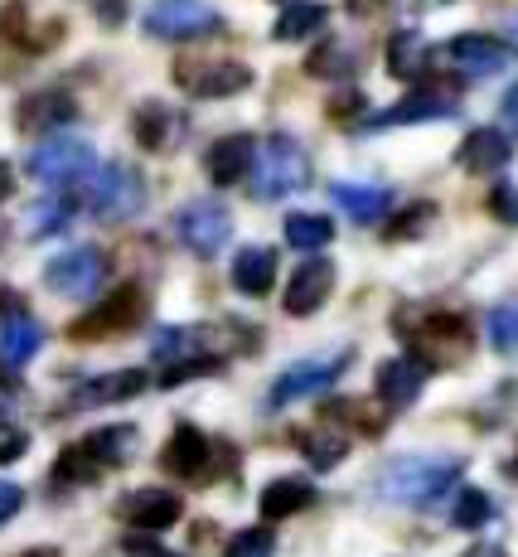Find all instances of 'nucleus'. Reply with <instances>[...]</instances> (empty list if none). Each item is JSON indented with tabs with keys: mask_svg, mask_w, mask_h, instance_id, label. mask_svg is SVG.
Masks as SVG:
<instances>
[{
	"mask_svg": "<svg viewBox=\"0 0 518 557\" xmlns=\"http://www.w3.org/2000/svg\"><path fill=\"white\" fill-rule=\"evenodd\" d=\"M102 475V466H97V460L88 456V446H69V451L59 456V466H53V480H59V485H92V480Z\"/></svg>",
	"mask_w": 518,
	"mask_h": 557,
	"instance_id": "obj_33",
	"label": "nucleus"
},
{
	"mask_svg": "<svg viewBox=\"0 0 518 557\" xmlns=\"http://www.w3.org/2000/svg\"><path fill=\"white\" fill-rule=\"evenodd\" d=\"M20 557H59L53 548H29V553H20Z\"/></svg>",
	"mask_w": 518,
	"mask_h": 557,
	"instance_id": "obj_47",
	"label": "nucleus"
},
{
	"mask_svg": "<svg viewBox=\"0 0 518 557\" xmlns=\"http://www.w3.org/2000/svg\"><path fill=\"white\" fill-rule=\"evenodd\" d=\"M45 349V325H39L35 315H25V310H10L5 325H0V363H10V369H20V363H29Z\"/></svg>",
	"mask_w": 518,
	"mask_h": 557,
	"instance_id": "obj_20",
	"label": "nucleus"
},
{
	"mask_svg": "<svg viewBox=\"0 0 518 557\" xmlns=\"http://www.w3.org/2000/svg\"><path fill=\"white\" fill-rule=\"evenodd\" d=\"M83 203H88L97 219H107V223L136 219V213L146 209V180H141V170L126 165V160H112V165H102L88 180V189H83Z\"/></svg>",
	"mask_w": 518,
	"mask_h": 557,
	"instance_id": "obj_3",
	"label": "nucleus"
},
{
	"mask_svg": "<svg viewBox=\"0 0 518 557\" xmlns=\"http://www.w3.org/2000/svg\"><path fill=\"white\" fill-rule=\"evenodd\" d=\"M296 446H300V456L310 460L316 470H334L344 456H349V436L340 432V426H310V432H300L296 436Z\"/></svg>",
	"mask_w": 518,
	"mask_h": 557,
	"instance_id": "obj_27",
	"label": "nucleus"
},
{
	"mask_svg": "<svg viewBox=\"0 0 518 557\" xmlns=\"http://www.w3.org/2000/svg\"><path fill=\"white\" fill-rule=\"evenodd\" d=\"M509 475H518V456H514V460H509Z\"/></svg>",
	"mask_w": 518,
	"mask_h": 557,
	"instance_id": "obj_49",
	"label": "nucleus"
},
{
	"mask_svg": "<svg viewBox=\"0 0 518 557\" xmlns=\"http://www.w3.org/2000/svg\"><path fill=\"white\" fill-rule=\"evenodd\" d=\"M330 195L354 223H378L387 209H393V195H387L383 185H334Z\"/></svg>",
	"mask_w": 518,
	"mask_h": 557,
	"instance_id": "obj_26",
	"label": "nucleus"
},
{
	"mask_svg": "<svg viewBox=\"0 0 518 557\" xmlns=\"http://www.w3.org/2000/svg\"><path fill=\"white\" fill-rule=\"evenodd\" d=\"M102 276H107V252L88 248V243H83V248L59 252L45 267V286L53 296H69V301H88L97 286H102Z\"/></svg>",
	"mask_w": 518,
	"mask_h": 557,
	"instance_id": "obj_7",
	"label": "nucleus"
},
{
	"mask_svg": "<svg viewBox=\"0 0 518 557\" xmlns=\"http://www.w3.org/2000/svg\"><path fill=\"white\" fill-rule=\"evenodd\" d=\"M276 282V252L272 248H243L233 257V286L243 296H267Z\"/></svg>",
	"mask_w": 518,
	"mask_h": 557,
	"instance_id": "obj_23",
	"label": "nucleus"
},
{
	"mask_svg": "<svg viewBox=\"0 0 518 557\" xmlns=\"http://www.w3.org/2000/svg\"><path fill=\"white\" fill-rule=\"evenodd\" d=\"M460 557H509V553H504L499 543H474V548H470V553H460Z\"/></svg>",
	"mask_w": 518,
	"mask_h": 557,
	"instance_id": "obj_44",
	"label": "nucleus"
},
{
	"mask_svg": "<svg viewBox=\"0 0 518 557\" xmlns=\"http://www.w3.org/2000/svg\"><path fill=\"white\" fill-rule=\"evenodd\" d=\"M470 355V325L451 310L422 315V325L412 330V359H422L427 369H451Z\"/></svg>",
	"mask_w": 518,
	"mask_h": 557,
	"instance_id": "obj_5",
	"label": "nucleus"
},
{
	"mask_svg": "<svg viewBox=\"0 0 518 557\" xmlns=\"http://www.w3.org/2000/svg\"><path fill=\"white\" fill-rule=\"evenodd\" d=\"M5 195H10V165L0 160V199H5Z\"/></svg>",
	"mask_w": 518,
	"mask_h": 557,
	"instance_id": "obj_46",
	"label": "nucleus"
},
{
	"mask_svg": "<svg viewBox=\"0 0 518 557\" xmlns=\"http://www.w3.org/2000/svg\"><path fill=\"white\" fill-rule=\"evenodd\" d=\"M223 557H272V533L267 529H243L229 548H223Z\"/></svg>",
	"mask_w": 518,
	"mask_h": 557,
	"instance_id": "obj_37",
	"label": "nucleus"
},
{
	"mask_svg": "<svg viewBox=\"0 0 518 557\" xmlns=\"http://www.w3.org/2000/svg\"><path fill=\"white\" fill-rule=\"evenodd\" d=\"M29 451V432L25 426H10V422H0V466H10V460H20Z\"/></svg>",
	"mask_w": 518,
	"mask_h": 557,
	"instance_id": "obj_38",
	"label": "nucleus"
},
{
	"mask_svg": "<svg viewBox=\"0 0 518 557\" xmlns=\"http://www.w3.org/2000/svg\"><path fill=\"white\" fill-rule=\"evenodd\" d=\"M132 136H136V146H146V151H170L180 136V112L165 102H141L132 116Z\"/></svg>",
	"mask_w": 518,
	"mask_h": 557,
	"instance_id": "obj_22",
	"label": "nucleus"
},
{
	"mask_svg": "<svg viewBox=\"0 0 518 557\" xmlns=\"http://www.w3.org/2000/svg\"><path fill=\"white\" fill-rule=\"evenodd\" d=\"M223 25V15L203 0H156L146 10V35L156 39H199V35H213Z\"/></svg>",
	"mask_w": 518,
	"mask_h": 557,
	"instance_id": "obj_10",
	"label": "nucleus"
},
{
	"mask_svg": "<svg viewBox=\"0 0 518 557\" xmlns=\"http://www.w3.org/2000/svg\"><path fill=\"white\" fill-rule=\"evenodd\" d=\"M330 20V10L320 5V0H291V5L282 10V15H276V25H272V35L276 39H306V35H316L320 25H325Z\"/></svg>",
	"mask_w": 518,
	"mask_h": 557,
	"instance_id": "obj_29",
	"label": "nucleus"
},
{
	"mask_svg": "<svg viewBox=\"0 0 518 557\" xmlns=\"http://www.w3.org/2000/svg\"><path fill=\"white\" fill-rule=\"evenodd\" d=\"M349 5V15H359V20H369V15H383L393 0H344Z\"/></svg>",
	"mask_w": 518,
	"mask_h": 557,
	"instance_id": "obj_42",
	"label": "nucleus"
},
{
	"mask_svg": "<svg viewBox=\"0 0 518 557\" xmlns=\"http://www.w3.org/2000/svg\"><path fill=\"white\" fill-rule=\"evenodd\" d=\"M490 345L499 355H518V301H499L490 310Z\"/></svg>",
	"mask_w": 518,
	"mask_h": 557,
	"instance_id": "obj_35",
	"label": "nucleus"
},
{
	"mask_svg": "<svg viewBox=\"0 0 518 557\" xmlns=\"http://www.w3.org/2000/svg\"><path fill=\"white\" fill-rule=\"evenodd\" d=\"M422 383H427V363L412 355L378 363V398H383V407H412L422 398Z\"/></svg>",
	"mask_w": 518,
	"mask_h": 557,
	"instance_id": "obj_18",
	"label": "nucleus"
},
{
	"mask_svg": "<svg viewBox=\"0 0 518 557\" xmlns=\"http://www.w3.org/2000/svg\"><path fill=\"white\" fill-rule=\"evenodd\" d=\"M354 107H363V98H354V92H349V98H334V116H349Z\"/></svg>",
	"mask_w": 518,
	"mask_h": 557,
	"instance_id": "obj_45",
	"label": "nucleus"
},
{
	"mask_svg": "<svg viewBox=\"0 0 518 557\" xmlns=\"http://www.w3.org/2000/svg\"><path fill=\"white\" fill-rule=\"evenodd\" d=\"M490 519H494L490 495H484V490H460L456 509H451V523H456V529H484Z\"/></svg>",
	"mask_w": 518,
	"mask_h": 557,
	"instance_id": "obj_34",
	"label": "nucleus"
},
{
	"mask_svg": "<svg viewBox=\"0 0 518 557\" xmlns=\"http://www.w3.org/2000/svg\"><path fill=\"white\" fill-rule=\"evenodd\" d=\"M126 553H136V557H180V553L160 548V543H150V539H126Z\"/></svg>",
	"mask_w": 518,
	"mask_h": 557,
	"instance_id": "obj_41",
	"label": "nucleus"
},
{
	"mask_svg": "<svg viewBox=\"0 0 518 557\" xmlns=\"http://www.w3.org/2000/svg\"><path fill=\"white\" fill-rule=\"evenodd\" d=\"M92 165H97V151L88 141H73V136H45L25 160L29 175H35L39 185H53V189L88 180Z\"/></svg>",
	"mask_w": 518,
	"mask_h": 557,
	"instance_id": "obj_4",
	"label": "nucleus"
},
{
	"mask_svg": "<svg viewBox=\"0 0 518 557\" xmlns=\"http://www.w3.org/2000/svg\"><path fill=\"white\" fill-rule=\"evenodd\" d=\"M330 238H334V223L320 219V213H291L286 219V243L296 252H320L330 248Z\"/></svg>",
	"mask_w": 518,
	"mask_h": 557,
	"instance_id": "obj_31",
	"label": "nucleus"
},
{
	"mask_svg": "<svg viewBox=\"0 0 518 557\" xmlns=\"http://www.w3.org/2000/svg\"><path fill=\"white\" fill-rule=\"evenodd\" d=\"M180 88L194 98H233V92L252 88V69L233 59H213V63H175Z\"/></svg>",
	"mask_w": 518,
	"mask_h": 557,
	"instance_id": "obj_11",
	"label": "nucleus"
},
{
	"mask_svg": "<svg viewBox=\"0 0 518 557\" xmlns=\"http://www.w3.org/2000/svg\"><path fill=\"white\" fill-rule=\"evenodd\" d=\"M69 219H73V203L63 199V195L29 203V209H25V238H45V233L69 228Z\"/></svg>",
	"mask_w": 518,
	"mask_h": 557,
	"instance_id": "obj_32",
	"label": "nucleus"
},
{
	"mask_svg": "<svg viewBox=\"0 0 518 557\" xmlns=\"http://www.w3.org/2000/svg\"><path fill=\"white\" fill-rule=\"evenodd\" d=\"M504 122H509V132H518V83L509 88V98H504Z\"/></svg>",
	"mask_w": 518,
	"mask_h": 557,
	"instance_id": "obj_43",
	"label": "nucleus"
},
{
	"mask_svg": "<svg viewBox=\"0 0 518 557\" xmlns=\"http://www.w3.org/2000/svg\"><path fill=\"white\" fill-rule=\"evenodd\" d=\"M116 513H122L136 533H165L170 523H180L185 499L170 495V490H136V495H126L122 505H116Z\"/></svg>",
	"mask_w": 518,
	"mask_h": 557,
	"instance_id": "obj_16",
	"label": "nucleus"
},
{
	"mask_svg": "<svg viewBox=\"0 0 518 557\" xmlns=\"http://www.w3.org/2000/svg\"><path fill=\"white\" fill-rule=\"evenodd\" d=\"M78 116V107L73 98H63V92H35L25 107H20V126L25 132H45V126H63Z\"/></svg>",
	"mask_w": 518,
	"mask_h": 557,
	"instance_id": "obj_28",
	"label": "nucleus"
},
{
	"mask_svg": "<svg viewBox=\"0 0 518 557\" xmlns=\"http://www.w3.org/2000/svg\"><path fill=\"white\" fill-rule=\"evenodd\" d=\"M509 156H514L509 136L494 132V126H480V132H470V136H466V146L456 151L460 170H470V175H494V170L509 165Z\"/></svg>",
	"mask_w": 518,
	"mask_h": 557,
	"instance_id": "obj_21",
	"label": "nucleus"
},
{
	"mask_svg": "<svg viewBox=\"0 0 518 557\" xmlns=\"http://www.w3.org/2000/svg\"><path fill=\"white\" fill-rule=\"evenodd\" d=\"M490 209H494V219H504V223H518V185H499L490 195Z\"/></svg>",
	"mask_w": 518,
	"mask_h": 557,
	"instance_id": "obj_39",
	"label": "nucleus"
},
{
	"mask_svg": "<svg viewBox=\"0 0 518 557\" xmlns=\"http://www.w3.org/2000/svg\"><path fill=\"white\" fill-rule=\"evenodd\" d=\"M460 470H466L460 456H397V460H387L383 475H378V495L393 499V505L431 509L441 495H451Z\"/></svg>",
	"mask_w": 518,
	"mask_h": 557,
	"instance_id": "obj_1",
	"label": "nucleus"
},
{
	"mask_svg": "<svg viewBox=\"0 0 518 557\" xmlns=\"http://www.w3.org/2000/svg\"><path fill=\"white\" fill-rule=\"evenodd\" d=\"M160 466L180 480H209L213 475V442L199 432V426L180 422L175 436L165 442V451H160Z\"/></svg>",
	"mask_w": 518,
	"mask_h": 557,
	"instance_id": "obj_13",
	"label": "nucleus"
},
{
	"mask_svg": "<svg viewBox=\"0 0 518 557\" xmlns=\"http://www.w3.org/2000/svg\"><path fill=\"white\" fill-rule=\"evenodd\" d=\"M136 442H141V432H136V426H122V422H116V426H97V432L83 436L88 456H92L102 470L126 466V460H132V451H136Z\"/></svg>",
	"mask_w": 518,
	"mask_h": 557,
	"instance_id": "obj_24",
	"label": "nucleus"
},
{
	"mask_svg": "<svg viewBox=\"0 0 518 557\" xmlns=\"http://www.w3.org/2000/svg\"><path fill=\"white\" fill-rule=\"evenodd\" d=\"M349 363H354L349 349H340V355H325V359H300V363H291L282 379L272 383L267 403H272V407H291V403H300V398H316V393H325L330 383L340 379L344 369H349Z\"/></svg>",
	"mask_w": 518,
	"mask_h": 557,
	"instance_id": "obj_9",
	"label": "nucleus"
},
{
	"mask_svg": "<svg viewBox=\"0 0 518 557\" xmlns=\"http://www.w3.org/2000/svg\"><path fill=\"white\" fill-rule=\"evenodd\" d=\"M460 107H456V92L446 88H417L407 92L397 107H387V112L369 116V126H412V122H451Z\"/></svg>",
	"mask_w": 518,
	"mask_h": 557,
	"instance_id": "obj_15",
	"label": "nucleus"
},
{
	"mask_svg": "<svg viewBox=\"0 0 518 557\" xmlns=\"http://www.w3.org/2000/svg\"><path fill=\"white\" fill-rule=\"evenodd\" d=\"M229 233H233V219H229V209H223L219 199H189L185 209L175 213V238L185 243L194 257L223 252Z\"/></svg>",
	"mask_w": 518,
	"mask_h": 557,
	"instance_id": "obj_8",
	"label": "nucleus"
},
{
	"mask_svg": "<svg viewBox=\"0 0 518 557\" xmlns=\"http://www.w3.org/2000/svg\"><path fill=\"white\" fill-rule=\"evenodd\" d=\"M20 505H25V490L10 485V480H0V523H10L20 513Z\"/></svg>",
	"mask_w": 518,
	"mask_h": 557,
	"instance_id": "obj_40",
	"label": "nucleus"
},
{
	"mask_svg": "<svg viewBox=\"0 0 518 557\" xmlns=\"http://www.w3.org/2000/svg\"><path fill=\"white\" fill-rule=\"evenodd\" d=\"M310 505H316V485L300 475L272 480V485L262 490V519H291V513H300Z\"/></svg>",
	"mask_w": 518,
	"mask_h": 557,
	"instance_id": "obj_25",
	"label": "nucleus"
},
{
	"mask_svg": "<svg viewBox=\"0 0 518 557\" xmlns=\"http://www.w3.org/2000/svg\"><path fill=\"white\" fill-rule=\"evenodd\" d=\"M436 59L451 63L456 73H466V78H494V73L509 69V45H499V39H490V35H460V39H451Z\"/></svg>",
	"mask_w": 518,
	"mask_h": 557,
	"instance_id": "obj_12",
	"label": "nucleus"
},
{
	"mask_svg": "<svg viewBox=\"0 0 518 557\" xmlns=\"http://www.w3.org/2000/svg\"><path fill=\"white\" fill-rule=\"evenodd\" d=\"M146 373L141 369H116V373H102V379H88L73 388L69 407L78 412V407H107V403H126L136 398V393H146Z\"/></svg>",
	"mask_w": 518,
	"mask_h": 557,
	"instance_id": "obj_19",
	"label": "nucleus"
},
{
	"mask_svg": "<svg viewBox=\"0 0 518 557\" xmlns=\"http://www.w3.org/2000/svg\"><path fill=\"white\" fill-rule=\"evenodd\" d=\"M427 69V45L417 29H397L393 39H387V73L393 78H417V73Z\"/></svg>",
	"mask_w": 518,
	"mask_h": 557,
	"instance_id": "obj_30",
	"label": "nucleus"
},
{
	"mask_svg": "<svg viewBox=\"0 0 518 557\" xmlns=\"http://www.w3.org/2000/svg\"><path fill=\"white\" fill-rule=\"evenodd\" d=\"M509 39H514V45H518V15L509 20Z\"/></svg>",
	"mask_w": 518,
	"mask_h": 557,
	"instance_id": "obj_48",
	"label": "nucleus"
},
{
	"mask_svg": "<svg viewBox=\"0 0 518 557\" xmlns=\"http://www.w3.org/2000/svg\"><path fill=\"white\" fill-rule=\"evenodd\" d=\"M252 165H257V141L252 136H223V141H213L209 156H203V170H209V180L219 189L243 185V180L252 175Z\"/></svg>",
	"mask_w": 518,
	"mask_h": 557,
	"instance_id": "obj_17",
	"label": "nucleus"
},
{
	"mask_svg": "<svg viewBox=\"0 0 518 557\" xmlns=\"http://www.w3.org/2000/svg\"><path fill=\"white\" fill-rule=\"evenodd\" d=\"M141 320H146V292L141 286H122V292H112L83 320H73L69 335L78 339V345H88V339H116V335H126V330H136Z\"/></svg>",
	"mask_w": 518,
	"mask_h": 557,
	"instance_id": "obj_6",
	"label": "nucleus"
},
{
	"mask_svg": "<svg viewBox=\"0 0 518 557\" xmlns=\"http://www.w3.org/2000/svg\"><path fill=\"white\" fill-rule=\"evenodd\" d=\"M330 292H334V262L330 257H310V262L296 267L282 306H286V315H316L330 301Z\"/></svg>",
	"mask_w": 518,
	"mask_h": 557,
	"instance_id": "obj_14",
	"label": "nucleus"
},
{
	"mask_svg": "<svg viewBox=\"0 0 518 557\" xmlns=\"http://www.w3.org/2000/svg\"><path fill=\"white\" fill-rule=\"evenodd\" d=\"M310 180V160L300 151L296 136H267L257 146V165H252V199L276 203L296 189H306Z\"/></svg>",
	"mask_w": 518,
	"mask_h": 557,
	"instance_id": "obj_2",
	"label": "nucleus"
},
{
	"mask_svg": "<svg viewBox=\"0 0 518 557\" xmlns=\"http://www.w3.org/2000/svg\"><path fill=\"white\" fill-rule=\"evenodd\" d=\"M436 219V203H412V209H403L397 213V223L387 228V238H417V233H427V223Z\"/></svg>",
	"mask_w": 518,
	"mask_h": 557,
	"instance_id": "obj_36",
	"label": "nucleus"
}]
</instances>
